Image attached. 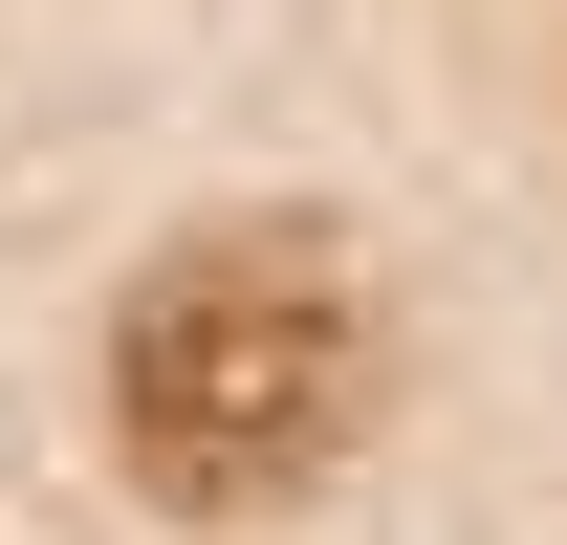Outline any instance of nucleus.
Returning <instances> with one entry per match:
<instances>
[{
  "label": "nucleus",
  "instance_id": "f257e3e1",
  "mask_svg": "<svg viewBox=\"0 0 567 545\" xmlns=\"http://www.w3.org/2000/svg\"><path fill=\"white\" fill-rule=\"evenodd\" d=\"M350 414H371V306H350V263H328L306 218L175 240V263L132 284V328H110V436H132V480L197 502V524L328 480Z\"/></svg>",
  "mask_w": 567,
  "mask_h": 545
}]
</instances>
